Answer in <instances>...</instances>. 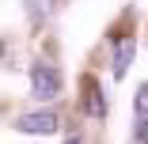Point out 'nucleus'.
<instances>
[{
  "instance_id": "obj_1",
  "label": "nucleus",
  "mask_w": 148,
  "mask_h": 144,
  "mask_svg": "<svg viewBox=\"0 0 148 144\" xmlns=\"http://www.w3.org/2000/svg\"><path fill=\"white\" fill-rule=\"evenodd\" d=\"M31 95H34L38 102H49V99L61 95V72H57L49 61H38V65L31 68Z\"/></svg>"
},
{
  "instance_id": "obj_2",
  "label": "nucleus",
  "mask_w": 148,
  "mask_h": 144,
  "mask_svg": "<svg viewBox=\"0 0 148 144\" xmlns=\"http://www.w3.org/2000/svg\"><path fill=\"white\" fill-rule=\"evenodd\" d=\"M15 129L31 133V136H49V133L61 129V118H57L53 110H31V114H23V118H15Z\"/></svg>"
},
{
  "instance_id": "obj_3",
  "label": "nucleus",
  "mask_w": 148,
  "mask_h": 144,
  "mask_svg": "<svg viewBox=\"0 0 148 144\" xmlns=\"http://www.w3.org/2000/svg\"><path fill=\"white\" fill-rule=\"evenodd\" d=\"M133 144H148V83H140L133 99Z\"/></svg>"
},
{
  "instance_id": "obj_4",
  "label": "nucleus",
  "mask_w": 148,
  "mask_h": 144,
  "mask_svg": "<svg viewBox=\"0 0 148 144\" xmlns=\"http://www.w3.org/2000/svg\"><path fill=\"white\" fill-rule=\"evenodd\" d=\"M133 53H137V38H133V34H114V76H118V80L129 72Z\"/></svg>"
},
{
  "instance_id": "obj_5",
  "label": "nucleus",
  "mask_w": 148,
  "mask_h": 144,
  "mask_svg": "<svg viewBox=\"0 0 148 144\" xmlns=\"http://www.w3.org/2000/svg\"><path fill=\"white\" fill-rule=\"evenodd\" d=\"M84 110H87V118H95V121L106 118V99H103L99 83L91 76H84Z\"/></svg>"
},
{
  "instance_id": "obj_6",
  "label": "nucleus",
  "mask_w": 148,
  "mask_h": 144,
  "mask_svg": "<svg viewBox=\"0 0 148 144\" xmlns=\"http://www.w3.org/2000/svg\"><path fill=\"white\" fill-rule=\"evenodd\" d=\"M69 144H84V140H80V136H69Z\"/></svg>"
}]
</instances>
